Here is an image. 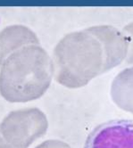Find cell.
<instances>
[{"label": "cell", "instance_id": "obj_4", "mask_svg": "<svg viewBox=\"0 0 133 148\" xmlns=\"http://www.w3.org/2000/svg\"><path fill=\"white\" fill-rule=\"evenodd\" d=\"M84 148H133V121L112 120L100 124L87 137Z\"/></svg>", "mask_w": 133, "mask_h": 148}, {"label": "cell", "instance_id": "obj_3", "mask_svg": "<svg viewBox=\"0 0 133 148\" xmlns=\"http://www.w3.org/2000/svg\"><path fill=\"white\" fill-rule=\"evenodd\" d=\"M47 129V118L38 109L12 112L0 124V148H28Z\"/></svg>", "mask_w": 133, "mask_h": 148}, {"label": "cell", "instance_id": "obj_5", "mask_svg": "<svg viewBox=\"0 0 133 148\" xmlns=\"http://www.w3.org/2000/svg\"><path fill=\"white\" fill-rule=\"evenodd\" d=\"M111 97L119 108L133 113V67L117 74L112 82Z\"/></svg>", "mask_w": 133, "mask_h": 148}, {"label": "cell", "instance_id": "obj_6", "mask_svg": "<svg viewBox=\"0 0 133 148\" xmlns=\"http://www.w3.org/2000/svg\"><path fill=\"white\" fill-rule=\"evenodd\" d=\"M122 33L125 35L128 41V53L124 61L128 64H133V22L124 26Z\"/></svg>", "mask_w": 133, "mask_h": 148}, {"label": "cell", "instance_id": "obj_1", "mask_svg": "<svg viewBox=\"0 0 133 148\" xmlns=\"http://www.w3.org/2000/svg\"><path fill=\"white\" fill-rule=\"evenodd\" d=\"M128 41L122 31L111 25L88 27L67 34L54 51L56 79L78 88L118 66L126 58Z\"/></svg>", "mask_w": 133, "mask_h": 148}, {"label": "cell", "instance_id": "obj_2", "mask_svg": "<svg viewBox=\"0 0 133 148\" xmlns=\"http://www.w3.org/2000/svg\"><path fill=\"white\" fill-rule=\"evenodd\" d=\"M14 50L0 61V94L12 103L38 99L51 83L53 62L44 48L36 44Z\"/></svg>", "mask_w": 133, "mask_h": 148}, {"label": "cell", "instance_id": "obj_7", "mask_svg": "<svg viewBox=\"0 0 133 148\" xmlns=\"http://www.w3.org/2000/svg\"><path fill=\"white\" fill-rule=\"evenodd\" d=\"M37 148H71L66 143L57 140L46 141L45 143L38 145Z\"/></svg>", "mask_w": 133, "mask_h": 148}]
</instances>
